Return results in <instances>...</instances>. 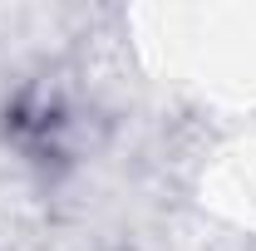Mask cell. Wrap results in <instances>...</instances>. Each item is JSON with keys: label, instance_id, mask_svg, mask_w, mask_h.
I'll return each mask as SVG.
<instances>
[]
</instances>
